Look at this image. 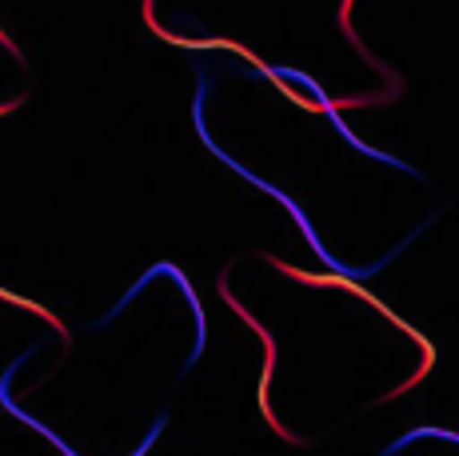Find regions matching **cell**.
Masks as SVG:
<instances>
[{
	"label": "cell",
	"instance_id": "1",
	"mask_svg": "<svg viewBox=\"0 0 459 456\" xmlns=\"http://www.w3.org/2000/svg\"><path fill=\"white\" fill-rule=\"evenodd\" d=\"M152 276H172V280H176V285H180V288H184V296H188V304H192V317H196V348H192L188 364H184V368H180V376H184V373H192V368H196V361H200V356H204V345H208V320H204V304H200V296H196V288H192V280H188V276H184V273H180V268H176V265H152V268H148V273H144V276H140V280H136V285H132V288H128V293H125V296H120V301H117V304H112V312H108V317H100V320H96V324H100V329H104V324H108V320H117V317H120V312H125V309H128V304H132V296H136V293H140V288H144V285H148V280H152Z\"/></svg>",
	"mask_w": 459,
	"mask_h": 456
},
{
	"label": "cell",
	"instance_id": "2",
	"mask_svg": "<svg viewBox=\"0 0 459 456\" xmlns=\"http://www.w3.org/2000/svg\"><path fill=\"white\" fill-rule=\"evenodd\" d=\"M32 353H37V345H32V348H24V353H21V356H16V361H13V364H8V368H4V376H0V405H4V412H13V417H16V420H21V425L37 428V433L44 436V441H52V449H60V452H65V456H76V452H73V449H68V444H65V441H60V436H56V433H52V428H48V425H40V420H37V417H29V412H21V408H16V405H13V397H8V389H13V376H16V368H21L24 361H29V356H32ZM164 425H168V417H160V420H156V428H152V433H148V441H144V444H140V449H136V452H132V456H144L148 449H152V444H156V436H160V433H164Z\"/></svg>",
	"mask_w": 459,
	"mask_h": 456
}]
</instances>
